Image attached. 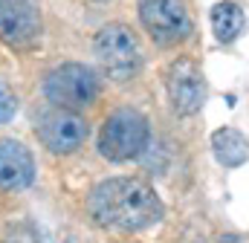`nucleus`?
<instances>
[{
  "instance_id": "nucleus-1",
  "label": "nucleus",
  "mask_w": 249,
  "mask_h": 243,
  "mask_svg": "<svg viewBox=\"0 0 249 243\" xmlns=\"http://www.w3.org/2000/svg\"><path fill=\"white\" fill-rule=\"evenodd\" d=\"M87 211L96 226L113 232H142L165 217L160 194L136 177H110L87 197Z\"/></svg>"
},
{
  "instance_id": "nucleus-2",
  "label": "nucleus",
  "mask_w": 249,
  "mask_h": 243,
  "mask_svg": "<svg viewBox=\"0 0 249 243\" xmlns=\"http://www.w3.org/2000/svg\"><path fill=\"white\" fill-rule=\"evenodd\" d=\"M93 52L110 81H119V84L130 81L142 69V47H139L136 35L130 32V26H124V23L102 26L93 38Z\"/></svg>"
},
{
  "instance_id": "nucleus-3",
  "label": "nucleus",
  "mask_w": 249,
  "mask_h": 243,
  "mask_svg": "<svg viewBox=\"0 0 249 243\" xmlns=\"http://www.w3.org/2000/svg\"><path fill=\"white\" fill-rule=\"evenodd\" d=\"M148 142H151L148 119L133 107H122L110 113L102 124L99 154L110 162H127V159H136L148 148Z\"/></svg>"
},
{
  "instance_id": "nucleus-4",
  "label": "nucleus",
  "mask_w": 249,
  "mask_h": 243,
  "mask_svg": "<svg viewBox=\"0 0 249 243\" xmlns=\"http://www.w3.org/2000/svg\"><path fill=\"white\" fill-rule=\"evenodd\" d=\"M44 93L55 107L84 110L99 99V78L84 64H61L44 78Z\"/></svg>"
},
{
  "instance_id": "nucleus-5",
  "label": "nucleus",
  "mask_w": 249,
  "mask_h": 243,
  "mask_svg": "<svg viewBox=\"0 0 249 243\" xmlns=\"http://www.w3.org/2000/svg\"><path fill=\"white\" fill-rule=\"evenodd\" d=\"M139 17L157 44H180L194 29L186 0H139Z\"/></svg>"
},
{
  "instance_id": "nucleus-6",
  "label": "nucleus",
  "mask_w": 249,
  "mask_h": 243,
  "mask_svg": "<svg viewBox=\"0 0 249 243\" xmlns=\"http://www.w3.org/2000/svg\"><path fill=\"white\" fill-rule=\"evenodd\" d=\"M165 90H168V102H171L174 113L194 116L206 102V75H203L200 64L186 55L174 58L165 72Z\"/></svg>"
},
{
  "instance_id": "nucleus-7",
  "label": "nucleus",
  "mask_w": 249,
  "mask_h": 243,
  "mask_svg": "<svg viewBox=\"0 0 249 243\" xmlns=\"http://www.w3.org/2000/svg\"><path fill=\"white\" fill-rule=\"evenodd\" d=\"M90 136L87 119L78 116V110L53 107L38 119V139L53 154H75Z\"/></svg>"
},
{
  "instance_id": "nucleus-8",
  "label": "nucleus",
  "mask_w": 249,
  "mask_h": 243,
  "mask_svg": "<svg viewBox=\"0 0 249 243\" xmlns=\"http://www.w3.org/2000/svg\"><path fill=\"white\" fill-rule=\"evenodd\" d=\"M38 0H0V41L9 47H32L41 38Z\"/></svg>"
},
{
  "instance_id": "nucleus-9",
  "label": "nucleus",
  "mask_w": 249,
  "mask_h": 243,
  "mask_svg": "<svg viewBox=\"0 0 249 243\" xmlns=\"http://www.w3.org/2000/svg\"><path fill=\"white\" fill-rule=\"evenodd\" d=\"M35 180V159L18 139H0V191H20Z\"/></svg>"
},
{
  "instance_id": "nucleus-10",
  "label": "nucleus",
  "mask_w": 249,
  "mask_h": 243,
  "mask_svg": "<svg viewBox=\"0 0 249 243\" xmlns=\"http://www.w3.org/2000/svg\"><path fill=\"white\" fill-rule=\"evenodd\" d=\"M212 151L223 168H241L249 159V139L238 127H217L212 133Z\"/></svg>"
},
{
  "instance_id": "nucleus-11",
  "label": "nucleus",
  "mask_w": 249,
  "mask_h": 243,
  "mask_svg": "<svg viewBox=\"0 0 249 243\" xmlns=\"http://www.w3.org/2000/svg\"><path fill=\"white\" fill-rule=\"evenodd\" d=\"M209 20H212V32H214V38H217L220 44L235 41V38L241 35V29H244V12H241V6L232 3V0L217 3V6L212 9Z\"/></svg>"
},
{
  "instance_id": "nucleus-12",
  "label": "nucleus",
  "mask_w": 249,
  "mask_h": 243,
  "mask_svg": "<svg viewBox=\"0 0 249 243\" xmlns=\"http://www.w3.org/2000/svg\"><path fill=\"white\" fill-rule=\"evenodd\" d=\"M15 110H18V102H15V96H12L6 87H0V124L12 119V116H15Z\"/></svg>"
},
{
  "instance_id": "nucleus-13",
  "label": "nucleus",
  "mask_w": 249,
  "mask_h": 243,
  "mask_svg": "<svg viewBox=\"0 0 249 243\" xmlns=\"http://www.w3.org/2000/svg\"><path fill=\"white\" fill-rule=\"evenodd\" d=\"M220 243H244V238H241V235H223Z\"/></svg>"
},
{
  "instance_id": "nucleus-14",
  "label": "nucleus",
  "mask_w": 249,
  "mask_h": 243,
  "mask_svg": "<svg viewBox=\"0 0 249 243\" xmlns=\"http://www.w3.org/2000/svg\"><path fill=\"white\" fill-rule=\"evenodd\" d=\"M99 3H107V0H99Z\"/></svg>"
}]
</instances>
